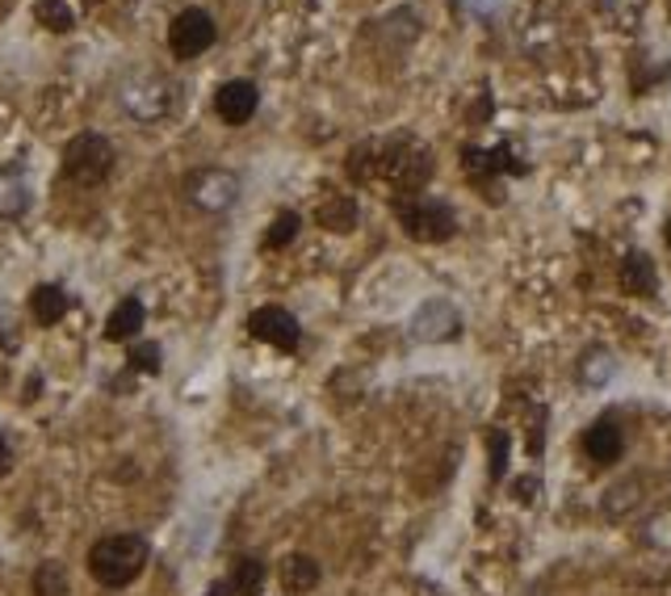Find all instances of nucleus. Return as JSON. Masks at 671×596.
Here are the masks:
<instances>
[{
	"label": "nucleus",
	"mask_w": 671,
	"mask_h": 596,
	"mask_svg": "<svg viewBox=\"0 0 671 596\" xmlns=\"http://www.w3.org/2000/svg\"><path fill=\"white\" fill-rule=\"evenodd\" d=\"M391 211H395L403 231L420 245H445L457 231L454 206L441 198H429V193H391Z\"/></svg>",
	"instance_id": "1"
},
{
	"label": "nucleus",
	"mask_w": 671,
	"mask_h": 596,
	"mask_svg": "<svg viewBox=\"0 0 671 596\" xmlns=\"http://www.w3.org/2000/svg\"><path fill=\"white\" fill-rule=\"evenodd\" d=\"M147 568V543L139 534H109L88 550V571L101 588H127Z\"/></svg>",
	"instance_id": "2"
},
{
	"label": "nucleus",
	"mask_w": 671,
	"mask_h": 596,
	"mask_svg": "<svg viewBox=\"0 0 671 596\" xmlns=\"http://www.w3.org/2000/svg\"><path fill=\"white\" fill-rule=\"evenodd\" d=\"M432 177V152L416 139H386L378 143V181H391L395 193H424Z\"/></svg>",
	"instance_id": "3"
},
{
	"label": "nucleus",
	"mask_w": 671,
	"mask_h": 596,
	"mask_svg": "<svg viewBox=\"0 0 671 596\" xmlns=\"http://www.w3.org/2000/svg\"><path fill=\"white\" fill-rule=\"evenodd\" d=\"M113 160H118L113 143L106 135H97V131H84L63 147V177L72 186H81V190H93L113 172Z\"/></svg>",
	"instance_id": "4"
},
{
	"label": "nucleus",
	"mask_w": 671,
	"mask_h": 596,
	"mask_svg": "<svg viewBox=\"0 0 671 596\" xmlns=\"http://www.w3.org/2000/svg\"><path fill=\"white\" fill-rule=\"evenodd\" d=\"M118 102L127 106V114H134L139 122H156L164 118L172 102H177V84L160 76V72H134L131 81L122 84V93H118Z\"/></svg>",
	"instance_id": "5"
},
{
	"label": "nucleus",
	"mask_w": 671,
	"mask_h": 596,
	"mask_svg": "<svg viewBox=\"0 0 671 596\" xmlns=\"http://www.w3.org/2000/svg\"><path fill=\"white\" fill-rule=\"evenodd\" d=\"M185 202L206 215L231 211L240 202V177L231 168H197L185 177Z\"/></svg>",
	"instance_id": "6"
},
{
	"label": "nucleus",
	"mask_w": 671,
	"mask_h": 596,
	"mask_svg": "<svg viewBox=\"0 0 671 596\" xmlns=\"http://www.w3.org/2000/svg\"><path fill=\"white\" fill-rule=\"evenodd\" d=\"M215 38L218 26L206 9H181L172 17V26H168V51L177 59H197V55H206L215 47Z\"/></svg>",
	"instance_id": "7"
},
{
	"label": "nucleus",
	"mask_w": 671,
	"mask_h": 596,
	"mask_svg": "<svg viewBox=\"0 0 671 596\" xmlns=\"http://www.w3.org/2000/svg\"><path fill=\"white\" fill-rule=\"evenodd\" d=\"M248 336L252 341H265V345H273V349L281 353H295L298 341H302V327H298V320L286 307H256L248 315Z\"/></svg>",
	"instance_id": "8"
},
{
	"label": "nucleus",
	"mask_w": 671,
	"mask_h": 596,
	"mask_svg": "<svg viewBox=\"0 0 671 596\" xmlns=\"http://www.w3.org/2000/svg\"><path fill=\"white\" fill-rule=\"evenodd\" d=\"M261 106V88L252 81H227L218 84L215 93V114L227 122V127H243L252 114Z\"/></svg>",
	"instance_id": "9"
},
{
	"label": "nucleus",
	"mask_w": 671,
	"mask_h": 596,
	"mask_svg": "<svg viewBox=\"0 0 671 596\" xmlns=\"http://www.w3.org/2000/svg\"><path fill=\"white\" fill-rule=\"evenodd\" d=\"M584 454L591 462H600V466H609V462H618L625 454V437H621L613 416H600L588 433H584Z\"/></svg>",
	"instance_id": "10"
},
{
	"label": "nucleus",
	"mask_w": 671,
	"mask_h": 596,
	"mask_svg": "<svg viewBox=\"0 0 671 596\" xmlns=\"http://www.w3.org/2000/svg\"><path fill=\"white\" fill-rule=\"evenodd\" d=\"M315 218H320V227L345 236V231L357 227V198H352V193H340V190H327L320 198V206H315Z\"/></svg>",
	"instance_id": "11"
},
{
	"label": "nucleus",
	"mask_w": 671,
	"mask_h": 596,
	"mask_svg": "<svg viewBox=\"0 0 671 596\" xmlns=\"http://www.w3.org/2000/svg\"><path fill=\"white\" fill-rule=\"evenodd\" d=\"M143 320H147V311H143V302L139 298H122L113 311H109L106 320V341H113V345H131L134 336H139V327H143Z\"/></svg>",
	"instance_id": "12"
},
{
	"label": "nucleus",
	"mask_w": 671,
	"mask_h": 596,
	"mask_svg": "<svg viewBox=\"0 0 671 596\" xmlns=\"http://www.w3.org/2000/svg\"><path fill=\"white\" fill-rule=\"evenodd\" d=\"M68 307H72V298L63 286H34V295H29V315H34V324L43 327H55L63 315H68Z\"/></svg>",
	"instance_id": "13"
},
{
	"label": "nucleus",
	"mask_w": 671,
	"mask_h": 596,
	"mask_svg": "<svg viewBox=\"0 0 671 596\" xmlns=\"http://www.w3.org/2000/svg\"><path fill=\"white\" fill-rule=\"evenodd\" d=\"M621 290H625V295H643V298H650L659 290V277H655V265H650L646 252H630V257L621 261Z\"/></svg>",
	"instance_id": "14"
},
{
	"label": "nucleus",
	"mask_w": 671,
	"mask_h": 596,
	"mask_svg": "<svg viewBox=\"0 0 671 596\" xmlns=\"http://www.w3.org/2000/svg\"><path fill=\"white\" fill-rule=\"evenodd\" d=\"M320 580H323V568L311 559V555H290V559L281 563V588H286L290 596L311 593Z\"/></svg>",
	"instance_id": "15"
},
{
	"label": "nucleus",
	"mask_w": 671,
	"mask_h": 596,
	"mask_svg": "<svg viewBox=\"0 0 671 596\" xmlns=\"http://www.w3.org/2000/svg\"><path fill=\"white\" fill-rule=\"evenodd\" d=\"M26 206H29L26 177H22L17 168H4V172H0V215L17 218V215H26Z\"/></svg>",
	"instance_id": "16"
},
{
	"label": "nucleus",
	"mask_w": 671,
	"mask_h": 596,
	"mask_svg": "<svg viewBox=\"0 0 671 596\" xmlns=\"http://www.w3.org/2000/svg\"><path fill=\"white\" fill-rule=\"evenodd\" d=\"M34 22L43 29H51V34H68V29L76 26V13L68 9V0H38L34 4Z\"/></svg>",
	"instance_id": "17"
},
{
	"label": "nucleus",
	"mask_w": 671,
	"mask_h": 596,
	"mask_svg": "<svg viewBox=\"0 0 671 596\" xmlns=\"http://www.w3.org/2000/svg\"><path fill=\"white\" fill-rule=\"evenodd\" d=\"M227 584H231L236 596H261V588H265V563L261 559H240Z\"/></svg>",
	"instance_id": "18"
},
{
	"label": "nucleus",
	"mask_w": 671,
	"mask_h": 596,
	"mask_svg": "<svg viewBox=\"0 0 671 596\" xmlns=\"http://www.w3.org/2000/svg\"><path fill=\"white\" fill-rule=\"evenodd\" d=\"M298 227H302V218H298L295 211H281V215L268 223L265 248H268V252H281V248H290V245H295V236H298Z\"/></svg>",
	"instance_id": "19"
},
{
	"label": "nucleus",
	"mask_w": 671,
	"mask_h": 596,
	"mask_svg": "<svg viewBox=\"0 0 671 596\" xmlns=\"http://www.w3.org/2000/svg\"><path fill=\"white\" fill-rule=\"evenodd\" d=\"M34 596H68V571L59 568V563H38L34 571Z\"/></svg>",
	"instance_id": "20"
},
{
	"label": "nucleus",
	"mask_w": 671,
	"mask_h": 596,
	"mask_svg": "<svg viewBox=\"0 0 671 596\" xmlns=\"http://www.w3.org/2000/svg\"><path fill=\"white\" fill-rule=\"evenodd\" d=\"M131 366H134V370H143V374H160V366H164L160 345H147V341H131Z\"/></svg>",
	"instance_id": "21"
},
{
	"label": "nucleus",
	"mask_w": 671,
	"mask_h": 596,
	"mask_svg": "<svg viewBox=\"0 0 671 596\" xmlns=\"http://www.w3.org/2000/svg\"><path fill=\"white\" fill-rule=\"evenodd\" d=\"M9 470V445H4V437H0V475Z\"/></svg>",
	"instance_id": "22"
},
{
	"label": "nucleus",
	"mask_w": 671,
	"mask_h": 596,
	"mask_svg": "<svg viewBox=\"0 0 671 596\" xmlns=\"http://www.w3.org/2000/svg\"><path fill=\"white\" fill-rule=\"evenodd\" d=\"M663 236H668V248H671V218H668V231H663Z\"/></svg>",
	"instance_id": "23"
}]
</instances>
